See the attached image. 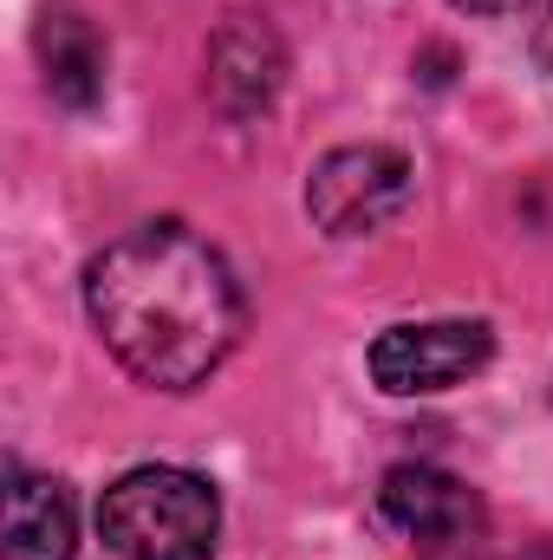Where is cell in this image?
Returning a JSON list of instances; mask_svg holds the SVG:
<instances>
[{"label": "cell", "mask_w": 553, "mask_h": 560, "mask_svg": "<svg viewBox=\"0 0 553 560\" xmlns=\"http://www.w3.org/2000/svg\"><path fill=\"white\" fill-rule=\"evenodd\" d=\"M98 535L118 560H215L222 495L196 469L143 463L105 489Z\"/></svg>", "instance_id": "cell-2"}, {"label": "cell", "mask_w": 553, "mask_h": 560, "mask_svg": "<svg viewBox=\"0 0 553 560\" xmlns=\"http://www.w3.org/2000/svg\"><path fill=\"white\" fill-rule=\"evenodd\" d=\"M85 313L105 352L156 392H196L242 339L235 268L183 222H143L85 268Z\"/></svg>", "instance_id": "cell-1"}, {"label": "cell", "mask_w": 553, "mask_h": 560, "mask_svg": "<svg viewBox=\"0 0 553 560\" xmlns=\"http://www.w3.org/2000/svg\"><path fill=\"white\" fill-rule=\"evenodd\" d=\"M33 46H39L46 92H52L66 112H92V105L105 98V66H111V52H105V33H98L72 0H52V7L39 13Z\"/></svg>", "instance_id": "cell-7"}, {"label": "cell", "mask_w": 553, "mask_h": 560, "mask_svg": "<svg viewBox=\"0 0 553 560\" xmlns=\"http://www.w3.org/2000/svg\"><path fill=\"white\" fill-rule=\"evenodd\" d=\"M378 502H385V515H391L404 535L430 541V548H456V541H469V535L482 528L475 489L456 482V476L436 469V463H398V469L385 476Z\"/></svg>", "instance_id": "cell-5"}, {"label": "cell", "mask_w": 553, "mask_h": 560, "mask_svg": "<svg viewBox=\"0 0 553 560\" xmlns=\"http://www.w3.org/2000/svg\"><path fill=\"white\" fill-rule=\"evenodd\" d=\"M489 359H495V332L482 319H423V326H391L372 339V378L391 398L449 392L475 378Z\"/></svg>", "instance_id": "cell-4"}, {"label": "cell", "mask_w": 553, "mask_h": 560, "mask_svg": "<svg viewBox=\"0 0 553 560\" xmlns=\"http://www.w3.org/2000/svg\"><path fill=\"white\" fill-rule=\"evenodd\" d=\"M534 46H541V66L553 72V0L541 7V26H534Z\"/></svg>", "instance_id": "cell-9"}, {"label": "cell", "mask_w": 553, "mask_h": 560, "mask_svg": "<svg viewBox=\"0 0 553 560\" xmlns=\"http://www.w3.org/2000/svg\"><path fill=\"white\" fill-rule=\"evenodd\" d=\"M72 548H79L72 495L52 476L13 469V482H7V560H72Z\"/></svg>", "instance_id": "cell-8"}, {"label": "cell", "mask_w": 553, "mask_h": 560, "mask_svg": "<svg viewBox=\"0 0 553 560\" xmlns=\"http://www.w3.org/2000/svg\"><path fill=\"white\" fill-rule=\"evenodd\" d=\"M411 163L385 143H345L332 156L313 163V183H306V215L326 229V235H378L385 222H398L411 209Z\"/></svg>", "instance_id": "cell-3"}, {"label": "cell", "mask_w": 553, "mask_h": 560, "mask_svg": "<svg viewBox=\"0 0 553 560\" xmlns=\"http://www.w3.org/2000/svg\"><path fill=\"white\" fill-rule=\"evenodd\" d=\"M456 7H462V13H482V20H489V13H508L515 0H456Z\"/></svg>", "instance_id": "cell-10"}, {"label": "cell", "mask_w": 553, "mask_h": 560, "mask_svg": "<svg viewBox=\"0 0 553 560\" xmlns=\"http://www.w3.org/2000/svg\"><path fill=\"white\" fill-rule=\"evenodd\" d=\"M280 79H286V52H280V39H274L268 20L242 13V20H228V26L209 39V98H215L228 118L268 112L274 92H280Z\"/></svg>", "instance_id": "cell-6"}]
</instances>
